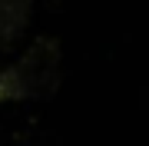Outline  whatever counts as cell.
<instances>
[{
	"mask_svg": "<svg viewBox=\"0 0 149 146\" xmlns=\"http://www.w3.org/2000/svg\"><path fill=\"white\" fill-rule=\"evenodd\" d=\"M56 63H60V47L53 40H40L17 66L0 73V100L43 96L56 83Z\"/></svg>",
	"mask_w": 149,
	"mask_h": 146,
	"instance_id": "cell-1",
	"label": "cell"
},
{
	"mask_svg": "<svg viewBox=\"0 0 149 146\" xmlns=\"http://www.w3.org/2000/svg\"><path fill=\"white\" fill-rule=\"evenodd\" d=\"M30 7H33V0H0V43L13 40L27 27Z\"/></svg>",
	"mask_w": 149,
	"mask_h": 146,
	"instance_id": "cell-2",
	"label": "cell"
}]
</instances>
